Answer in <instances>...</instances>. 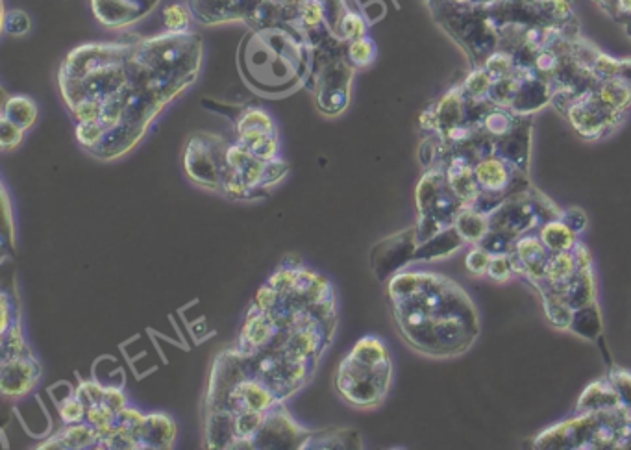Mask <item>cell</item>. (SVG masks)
Returning a JSON list of instances; mask_svg holds the SVG:
<instances>
[{"mask_svg":"<svg viewBox=\"0 0 631 450\" xmlns=\"http://www.w3.org/2000/svg\"><path fill=\"white\" fill-rule=\"evenodd\" d=\"M367 30H369V23H367L365 15L354 6V8H350L347 15L343 17L337 36H339V39H343V41H347L348 43V41H352V39L367 36Z\"/></svg>","mask_w":631,"mask_h":450,"instance_id":"f1b7e54d","label":"cell"},{"mask_svg":"<svg viewBox=\"0 0 631 450\" xmlns=\"http://www.w3.org/2000/svg\"><path fill=\"white\" fill-rule=\"evenodd\" d=\"M236 110V115L232 117L236 143L261 160L278 158L280 139L271 113L260 106H243Z\"/></svg>","mask_w":631,"mask_h":450,"instance_id":"7c38bea8","label":"cell"},{"mask_svg":"<svg viewBox=\"0 0 631 450\" xmlns=\"http://www.w3.org/2000/svg\"><path fill=\"white\" fill-rule=\"evenodd\" d=\"M76 395L86 406V423L93 426L100 436V449L106 441L121 430V413L128 404L123 391L112 386H102L91 380H82Z\"/></svg>","mask_w":631,"mask_h":450,"instance_id":"8fae6325","label":"cell"},{"mask_svg":"<svg viewBox=\"0 0 631 450\" xmlns=\"http://www.w3.org/2000/svg\"><path fill=\"white\" fill-rule=\"evenodd\" d=\"M491 258H493V254H491L489 250L483 249L480 245H474V247L469 250L467 258H465V267H467V271H469L471 275H487Z\"/></svg>","mask_w":631,"mask_h":450,"instance_id":"d6a6232c","label":"cell"},{"mask_svg":"<svg viewBox=\"0 0 631 450\" xmlns=\"http://www.w3.org/2000/svg\"><path fill=\"white\" fill-rule=\"evenodd\" d=\"M30 17L23 10H12V12H4L2 17V28L6 34L10 36H25L26 32H30Z\"/></svg>","mask_w":631,"mask_h":450,"instance_id":"1f68e13d","label":"cell"},{"mask_svg":"<svg viewBox=\"0 0 631 450\" xmlns=\"http://www.w3.org/2000/svg\"><path fill=\"white\" fill-rule=\"evenodd\" d=\"M226 163L223 195L230 200L267 199L271 189L291 171V165L282 158L261 160L239 143H230Z\"/></svg>","mask_w":631,"mask_h":450,"instance_id":"9c48e42d","label":"cell"},{"mask_svg":"<svg viewBox=\"0 0 631 450\" xmlns=\"http://www.w3.org/2000/svg\"><path fill=\"white\" fill-rule=\"evenodd\" d=\"M202 52V38L193 32L134 39L123 115L89 154L113 162L136 149L165 106L195 84Z\"/></svg>","mask_w":631,"mask_h":450,"instance_id":"7a4b0ae2","label":"cell"},{"mask_svg":"<svg viewBox=\"0 0 631 450\" xmlns=\"http://www.w3.org/2000/svg\"><path fill=\"white\" fill-rule=\"evenodd\" d=\"M41 375L43 367L32 352L0 362V391L6 399H21L36 388Z\"/></svg>","mask_w":631,"mask_h":450,"instance_id":"2e32d148","label":"cell"},{"mask_svg":"<svg viewBox=\"0 0 631 450\" xmlns=\"http://www.w3.org/2000/svg\"><path fill=\"white\" fill-rule=\"evenodd\" d=\"M160 0H91V10L100 25L126 28L147 17Z\"/></svg>","mask_w":631,"mask_h":450,"instance_id":"e0dca14e","label":"cell"},{"mask_svg":"<svg viewBox=\"0 0 631 450\" xmlns=\"http://www.w3.org/2000/svg\"><path fill=\"white\" fill-rule=\"evenodd\" d=\"M387 304L400 338L424 356L454 358L480 336L474 302L446 276L400 271L387 280Z\"/></svg>","mask_w":631,"mask_h":450,"instance_id":"3957f363","label":"cell"},{"mask_svg":"<svg viewBox=\"0 0 631 450\" xmlns=\"http://www.w3.org/2000/svg\"><path fill=\"white\" fill-rule=\"evenodd\" d=\"M191 23H193V13L189 10V6L174 2V4H169L163 8L165 32L187 34V32H191Z\"/></svg>","mask_w":631,"mask_h":450,"instance_id":"83f0119b","label":"cell"},{"mask_svg":"<svg viewBox=\"0 0 631 450\" xmlns=\"http://www.w3.org/2000/svg\"><path fill=\"white\" fill-rule=\"evenodd\" d=\"M419 245L415 225L378 241L371 250L372 273L380 282H387L400 271H406L409 263L415 262Z\"/></svg>","mask_w":631,"mask_h":450,"instance_id":"5bb4252c","label":"cell"},{"mask_svg":"<svg viewBox=\"0 0 631 450\" xmlns=\"http://www.w3.org/2000/svg\"><path fill=\"white\" fill-rule=\"evenodd\" d=\"M511 275H513V267H511L508 254H495L489 263L487 276L495 282H506L511 278Z\"/></svg>","mask_w":631,"mask_h":450,"instance_id":"e575fe53","label":"cell"},{"mask_svg":"<svg viewBox=\"0 0 631 450\" xmlns=\"http://www.w3.org/2000/svg\"><path fill=\"white\" fill-rule=\"evenodd\" d=\"M467 245L465 238L458 232L456 226H448L443 232H439L428 241H424L417 249L415 262H435V260H443L452 254H456L459 249H463Z\"/></svg>","mask_w":631,"mask_h":450,"instance_id":"44dd1931","label":"cell"},{"mask_svg":"<svg viewBox=\"0 0 631 450\" xmlns=\"http://www.w3.org/2000/svg\"><path fill=\"white\" fill-rule=\"evenodd\" d=\"M347 41L332 36L313 49V71L306 86L324 117H337L350 104V88L356 69L347 58Z\"/></svg>","mask_w":631,"mask_h":450,"instance_id":"ba28073f","label":"cell"},{"mask_svg":"<svg viewBox=\"0 0 631 450\" xmlns=\"http://www.w3.org/2000/svg\"><path fill=\"white\" fill-rule=\"evenodd\" d=\"M537 449H631V412L624 406L578 413L535 439Z\"/></svg>","mask_w":631,"mask_h":450,"instance_id":"52a82bcc","label":"cell"},{"mask_svg":"<svg viewBox=\"0 0 631 450\" xmlns=\"http://www.w3.org/2000/svg\"><path fill=\"white\" fill-rule=\"evenodd\" d=\"M607 378H609L613 389L617 391L622 406L631 412V373L620 369V367H611Z\"/></svg>","mask_w":631,"mask_h":450,"instance_id":"4dcf8cb0","label":"cell"},{"mask_svg":"<svg viewBox=\"0 0 631 450\" xmlns=\"http://www.w3.org/2000/svg\"><path fill=\"white\" fill-rule=\"evenodd\" d=\"M39 108L36 100L26 95H12L2 106V117L28 132L38 121Z\"/></svg>","mask_w":631,"mask_h":450,"instance_id":"603a6c76","label":"cell"},{"mask_svg":"<svg viewBox=\"0 0 631 450\" xmlns=\"http://www.w3.org/2000/svg\"><path fill=\"white\" fill-rule=\"evenodd\" d=\"M541 241L545 243L546 249L552 252H563V250H572L578 245V234L565 225L561 219L548 221L541 226Z\"/></svg>","mask_w":631,"mask_h":450,"instance_id":"d4e9b609","label":"cell"},{"mask_svg":"<svg viewBox=\"0 0 631 450\" xmlns=\"http://www.w3.org/2000/svg\"><path fill=\"white\" fill-rule=\"evenodd\" d=\"M391 384L393 360L387 345L376 336L359 339L334 373L337 397L363 412L382 406Z\"/></svg>","mask_w":631,"mask_h":450,"instance_id":"8992f818","label":"cell"},{"mask_svg":"<svg viewBox=\"0 0 631 450\" xmlns=\"http://www.w3.org/2000/svg\"><path fill=\"white\" fill-rule=\"evenodd\" d=\"M363 449V438L354 428H324L311 430L302 450H359Z\"/></svg>","mask_w":631,"mask_h":450,"instance_id":"d6986e66","label":"cell"},{"mask_svg":"<svg viewBox=\"0 0 631 450\" xmlns=\"http://www.w3.org/2000/svg\"><path fill=\"white\" fill-rule=\"evenodd\" d=\"M237 69L258 95L285 97L308 84L313 49L293 26L248 28L237 49Z\"/></svg>","mask_w":631,"mask_h":450,"instance_id":"5b68a950","label":"cell"},{"mask_svg":"<svg viewBox=\"0 0 631 450\" xmlns=\"http://www.w3.org/2000/svg\"><path fill=\"white\" fill-rule=\"evenodd\" d=\"M569 330L576 332L582 338L591 339V341L600 338L602 317H600V310H598L596 302L589 304V306H583L580 310H574Z\"/></svg>","mask_w":631,"mask_h":450,"instance_id":"484cf974","label":"cell"},{"mask_svg":"<svg viewBox=\"0 0 631 450\" xmlns=\"http://www.w3.org/2000/svg\"><path fill=\"white\" fill-rule=\"evenodd\" d=\"M454 226L458 228L459 234L465 238L467 243L478 245L489 232V213L474 210V208H465L459 213L458 219Z\"/></svg>","mask_w":631,"mask_h":450,"instance_id":"cb8c5ba5","label":"cell"},{"mask_svg":"<svg viewBox=\"0 0 631 450\" xmlns=\"http://www.w3.org/2000/svg\"><path fill=\"white\" fill-rule=\"evenodd\" d=\"M230 143L211 132H197L187 139L182 167L189 182L197 188L223 193L226 178V152Z\"/></svg>","mask_w":631,"mask_h":450,"instance_id":"30bf717a","label":"cell"},{"mask_svg":"<svg viewBox=\"0 0 631 450\" xmlns=\"http://www.w3.org/2000/svg\"><path fill=\"white\" fill-rule=\"evenodd\" d=\"M23 139H25V130L23 128L13 125L12 121H8L4 117L0 119V145H2L4 152L21 147Z\"/></svg>","mask_w":631,"mask_h":450,"instance_id":"836d02e7","label":"cell"},{"mask_svg":"<svg viewBox=\"0 0 631 450\" xmlns=\"http://www.w3.org/2000/svg\"><path fill=\"white\" fill-rule=\"evenodd\" d=\"M565 225L570 226L576 234H580L585 225H587V217H585V213L582 210H578V208H570V210H563L561 212V217H559Z\"/></svg>","mask_w":631,"mask_h":450,"instance_id":"d590c367","label":"cell"},{"mask_svg":"<svg viewBox=\"0 0 631 450\" xmlns=\"http://www.w3.org/2000/svg\"><path fill=\"white\" fill-rule=\"evenodd\" d=\"M310 434V428L297 423L285 402H280L267 413L260 430L250 439L248 450H302Z\"/></svg>","mask_w":631,"mask_h":450,"instance_id":"4fadbf2b","label":"cell"},{"mask_svg":"<svg viewBox=\"0 0 631 450\" xmlns=\"http://www.w3.org/2000/svg\"><path fill=\"white\" fill-rule=\"evenodd\" d=\"M60 410L63 425H78V423H86V406L82 399L73 393L69 397H65L62 402L56 404Z\"/></svg>","mask_w":631,"mask_h":450,"instance_id":"f546056e","label":"cell"},{"mask_svg":"<svg viewBox=\"0 0 631 450\" xmlns=\"http://www.w3.org/2000/svg\"><path fill=\"white\" fill-rule=\"evenodd\" d=\"M376 54H378L376 43H374L369 36H363V38L348 41V62L352 63V67H354L356 71H359V69H367L369 65H372L374 60H376Z\"/></svg>","mask_w":631,"mask_h":450,"instance_id":"4316f807","label":"cell"},{"mask_svg":"<svg viewBox=\"0 0 631 450\" xmlns=\"http://www.w3.org/2000/svg\"><path fill=\"white\" fill-rule=\"evenodd\" d=\"M263 2L265 0H187V6L200 25H226L237 21L250 25Z\"/></svg>","mask_w":631,"mask_h":450,"instance_id":"9a60e30c","label":"cell"},{"mask_svg":"<svg viewBox=\"0 0 631 450\" xmlns=\"http://www.w3.org/2000/svg\"><path fill=\"white\" fill-rule=\"evenodd\" d=\"M617 406H622V402H620L617 391L611 386L609 378H606V380L594 382L583 391L582 397L578 400V406H576V415L596 412V410H609V408H617Z\"/></svg>","mask_w":631,"mask_h":450,"instance_id":"7402d4cb","label":"cell"},{"mask_svg":"<svg viewBox=\"0 0 631 450\" xmlns=\"http://www.w3.org/2000/svg\"><path fill=\"white\" fill-rule=\"evenodd\" d=\"M254 300L273 313L274 334L252 352L223 350L211 363L208 391L252 380L285 402L310 382L337 332V297L326 276L284 262Z\"/></svg>","mask_w":631,"mask_h":450,"instance_id":"6da1fadb","label":"cell"},{"mask_svg":"<svg viewBox=\"0 0 631 450\" xmlns=\"http://www.w3.org/2000/svg\"><path fill=\"white\" fill-rule=\"evenodd\" d=\"M38 449H100V436L99 432L87 423L65 425L62 432H58L52 438L43 441Z\"/></svg>","mask_w":631,"mask_h":450,"instance_id":"ffe728a7","label":"cell"},{"mask_svg":"<svg viewBox=\"0 0 631 450\" xmlns=\"http://www.w3.org/2000/svg\"><path fill=\"white\" fill-rule=\"evenodd\" d=\"M134 39L76 47L58 71L63 102L76 119V139L87 152L99 145L123 115Z\"/></svg>","mask_w":631,"mask_h":450,"instance_id":"277c9868","label":"cell"},{"mask_svg":"<svg viewBox=\"0 0 631 450\" xmlns=\"http://www.w3.org/2000/svg\"><path fill=\"white\" fill-rule=\"evenodd\" d=\"M176 423L167 413H147L141 426L137 428L139 450L173 449L176 439Z\"/></svg>","mask_w":631,"mask_h":450,"instance_id":"ac0fdd59","label":"cell"}]
</instances>
